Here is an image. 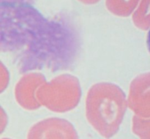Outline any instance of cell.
Returning a JSON list of instances; mask_svg holds the SVG:
<instances>
[{"label": "cell", "mask_w": 150, "mask_h": 139, "mask_svg": "<svg viewBox=\"0 0 150 139\" xmlns=\"http://www.w3.org/2000/svg\"><path fill=\"white\" fill-rule=\"evenodd\" d=\"M27 139H79L74 127L68 121L50 118L30 129Z\"/></svg>", "instance_id": "cell-1"}, {"label": "cell", "mask_w": 150, "mask_h": 139, "mask_svg": "<svg viewBox=\"0 0 150 139\" xmlns=\"http://www.w3.org/2000/svg\"><path fill=\"white\" fill-rule=\"evenodd\" d=\"M147 45H148V48H149V51L150 52V29L148 32V35H147Z\"/></svg>", "instance_id": "cell-2"}]
</instances>
